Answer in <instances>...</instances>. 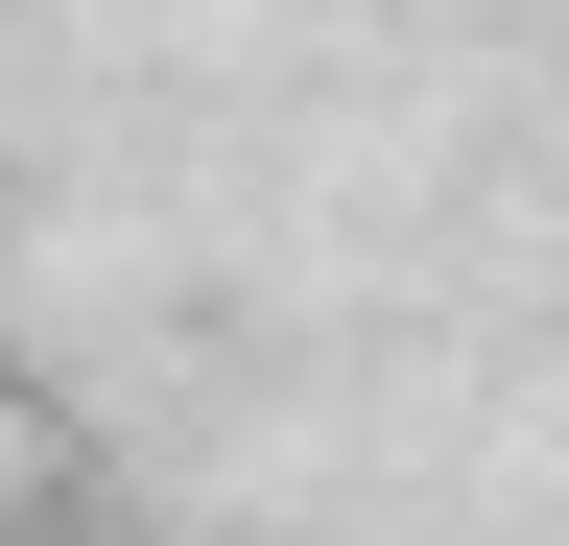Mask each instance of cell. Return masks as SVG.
<instances>
[]
</instances>
